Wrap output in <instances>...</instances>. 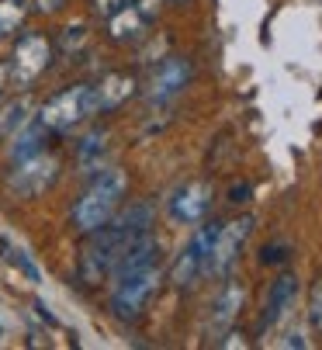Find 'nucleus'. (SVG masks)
Instances as JSON below:
<instances>
[{
  "mask_svg": "<svg viewBox=\"0 0 322 350\" xmlns=\"http://www.w3.org/2000/svg\"><path fill=\"white\" fill-rule=\"evenodd\" d=\"M129 191V177L118 167H104L94 174V180L87 184V191L80 194V202L73 205V226L80 232H94L100 226L111 222V215L118 212L122 198Z\"/></svg>",
  "mask_w": 322,
  "mask_h": 350,
  "instance_id": "f257e3e1",
  "label": "nucleus"
},
{
  "mask_svg": "<svg viewBox=\"0 0 322 350\" xmlns=\"http://www.w3.org/2000/svg\"><path fill=\"white\" fill-rule=\"evenodd\" d=\"M90 115H94L90 83H77V87H66L59 94H52L38 108V125H45V132H70Z\"/></svg>",
  "mask_w": 322,
  "mask_h": 350,
  "instance_id": "f03ea898",
  "label": "nucleus"
},
{
  "mask_svg": "<svg viewBox=\"0 0 322 350\" xmlns=\"http://www.w3.org/2000/svg\"><path fill=\"white\" fill-rule=\"evenodd\" d=\"M90 239H87V246H83V254H80V281L83 284H100L107 274H111V267H115V260H118V254H122V246H125V239L115 232V226L107 222V226H100V229H94V232H87Z\"/></svg>",
  "mask_w": 322,
  "mask_h": 350,
  "instance_id": "7ed1b4c3",
  "label": "nucleus"
},
{
  "mask_svg": "<svg viewBox=\"0 0 322 350\" xmlns=\"http://www.w3.org/2000/svg\"><path fill=\"white\" fill-rule=\"evenodd\" d=\"M115 295H111V312L118 319H139L146 302L152 298V291L159 288V267L149 264V267H139L132 274H122L115 278Z\"/></svg>",
  "mask_w": 322,
  "mask_h": 350,
  "instance_id": "20e7f679",
  "label": "nucleus"
},
{
  "mask_svg": "<svg viewBox=\"0 0 322 350\" xmlns=\"http://www.w3.org/2000/svg\"><path fill=\"white\" fill-rule=\"evenodd\" d=\"M56 177H59V160L42 149V153L14 163V170L8 174V191L14 198H38L56 184Z\"/></svg>",
  "mask_w": 322,
  "mask_h": 350,
  "instance_id": "39448f33",
  "label": "nucleus"
},
{
  "mask_svg": "<svg viewBox=\"0 0 322 350\" xmlns=\"http://www.w3.org/2000/svg\"><path fill=\"white\" fill-rule=\"evenodd\" d=\"M49 63H52V42H49L45 35H38V31L21 35L18 45H14L11 66H8L11 83H14V87H31V83L49 70Z\"/></svg>",
  "mask_w": 322,
  "mask_h": 350,
  "instance_id": "423d86ee",
  "label": "nucleus"
},
{
  "mask_svg": "<svg viewBox=\"0 0 322 350\" xmlns=\"http://www.w3.org/2000/svg\"><path fill=\"white\" fill-rule=\"evenodd\" d=\"M253 232V219L243 215V219H232V222H222L215 229V239H211V254H208V271L211 274H229V267L236 264L239 250L246 246Z\"/></svg>",
  "mask_w": 322,
  "mask_h": 350,
  "instance_id": "0eeeda50",
  "label": "nucleus"
},
{
  "mask_svg": "<svg viewBox=\"0 0 322 350\" xmlns=\"http://www.w3.org/2000/svg\"><path fill=\"white\" fill-rule=\"evenodd\" d=\"M156 14H159V0H135V4H125L107 18V38L118 42V45L139 42V38L149 35V25H152Z\"/></svg>",
  "mask_w": 322,
  "mask_h": 350,
  "instance_id": "6e6552de",
  "label": "nucleus"
},
{
  "mask_svg": "<svg viewBox=\"0 0 322 350\" xmlns=\"http://www.w3.org/2000/svg\"><path fill=\"white\" fill-rule=\"evenodd\" d=\"M191 77H194L191 59L170 56V59H163V63L152 70L149 87H146V97H149L152 105H167V101H174L177 94H184V87L191 83Z\"/></svg>",
  "mask_w": 322,
  "mask_h": 350,
  "instance_id": "1a4fd4ad",
  "label": "nucleus"
},
{
  "mask_svg": "<svg viewBox=\"0 0 322 350\" xmlns=\"http://www.w3.org/2000/svg\"><path fill=\"white\" fill-rule=\"evenodd\" d=\"M215 229L219 226H204L191 243H187V250L177 257V264H174V271H170V284L174 288H191L201 274H208V254H211V239H215Z\"/></svg>",
  "mask_w": 322,
  "mask_h": 350,
  "instance_id": "9d476101",
  "label": "nucleus"
},
{
  "mask_svg": "<svg viewBox=\"0 0 322 350\" xmlns=\"http://www.w3.org/2000/svg\"><path fill=\"white\" fill-rule=\"evenodd\" d=\"M170 219L174 222H184V226H194L208 215L211 208V187L204 180H187L180 184L174 194H170Z\"/></svg>",
  "mask_w": 322,
  "mask_h": 350,
  "instance_id": "9b49d317",
  "label": "nucleus"
},
{
  "mask_svg": "<svg viewBox=\"0 0 322 350\" xmlns=\"http://www.w3.org/2000/svg\"><path fill=\"white\" fill-rule=\"evenodd\" d=\"M139 83L132 73H104L97 83H90V101H94V115L115 111L122 108L129 97H135Z\"/></svg>",
  "mask_w": 322,
  "mask_h": 350,
  "instance_id": "f8f14e48",
  "label": "nucleus"
},
{
  "mask_svg": "<svg viewBox=\"0 0 322 350\" xmlns=\"http://www.w3.org/2000/svg\"><path fill=\"white\" fill-rule=\"evenodd\" d=\"M295 295H298V278L295 274H281L271 284V291H267V306H263V316H260V333L274 329L284 319V312L295 306Z\"/></svg>",
  "mask_w": 322,
  "mask_h": 350,
  "instance_id": "ddd939ff",
  "label": "nucleus"
},
{
  "mask_svg": "<svg viewBox=\"0 0 322 350\" xmlns=\"http://www.w3.org/2000/svg\"><path fill=\"white\" fill-rule=\"evenodd\" d=\"M239 309H243V284H239V281H229V284L219 291V298H215V306H211V316H208V336L219 340L222 333H229V326L236 323Z\"/></svg>",
  "mask_w": 322,
  "mask_h": 350,
  "instance_id": "4468645a",
  "label": "nucleus"
},
{
  "mask_svg": "<svg viewBox=\"0 0 322 350\" xmlns=\"http://www.w3.org/2000/svg\"><path fill=\"white\" fill-rule=\"evenodd\" d=\"M156 260H159V243H156L152 232H146V236L129 239V243L122 246V254H118V260H115V267H111V278L132 274V271L149 267V264H156Z\"/></svg>",
  "mask_w": 322,
  "mask_h": 350,
  "instance_id": "2eb2a0df",
  "label": "nucleus"
},
{
  "mask_svg": "<svg viewBox=\"0 0 322 350\" xmlns=\"http://www.w3.org/2000/svg\"><path fill=\"white\" fill-rule=\"evenodd\" d=\"M111 226H115V232L129 243V239H139V236H146L149 229H152V205H146V202H135V205H129L122 215H111Z\"/></svg>",
  "mask_w": 322,
  "mask_h": 350,
  "instance_id": "dca6fc26",
  "label": "nucleus"
},
{
  "mask_svg": "<svg viewBox=\"0 0 322 350\" xmlns=\"http://www.w3.org/2000/svg\"><path fill=\"white\" fill-rule=\"evenodd\" d=\"M35 115V101L28 94L14 97V101H8L4 108H0V139H11L14 132H21Z\"/></svg>",
  "mask_w": 322,
  "mask_h": 350,
  "instance_id": "f3484780",
  "label": "nucleus"
},
{
  "mask_svg": "<svg viewBox=\"0 0 322 350\" xmlns=\"http://www.w3.org/2000/svg\"><path fill=\"white\" fill-rule=\"evenodd\" d=\"M45 149V125H38V122H28L21 132H14L11 135V160L18 163V160H28V157H35V153H42Z\"/></svg>",
  "mask_w": 322,
  "mask_h": 350,
  "instance_id": "a211bd4d",
  "label": "nucleus"
},
{
  "mask_svg": "<svg viewBox=\"0 0 322 350\" xmlns=\"http://www.w3.org/2000/svg\"><path fill=\"white\" fill-rule=\"evenodd\" d=\"M28 18V0H0V42L21 31Z\"/></svg>",
  "mask_w": 322,
  "mask_h": 350,
  "instance_id": "6ab92c4d",
  "label": "nucleus"
},
{
  "mask_svg": "<svg viewBox=\"0 0 322 350\" xmlns=\"http://www.w3.org/2000/svg\"><path fill=\"white\" fill-rule=\"evenodd\" d=\"M0 250H4V254H0V257H4V260H11L31 284H38L42 281V274H38V267L28 260V254H25V250H18V246H11V243H4V239H0Z\"/></svg>",
  "mask_w": 322,
  "mask_h": 350,
  "instance_id": "aec40b11",
  "label": "nucleus"
},
{
  "mask_svg": "<svg viewBox=\"0 0 322 350\" xmlns=\"http://www.w3.org/2000/svg\"><path fill=\"white\" fill-rule=\"evenodd\" d=\"M104 139H107L104 132H90V135L80 142V163H83V167H90V170L100 167V157H104V149H107Z\"/></svg>",
  "mask_w": 322,
  "mask_h": 350,
  "instance_id": "412c9836",
  "label": "nucleus"
},
{
  "mask_svg": "<svg viewBox=\"0 0 322 350\" xmlns=\"http://www.w3.org/2000/svg\"><path fill=\"white\" fill-rule=\"evenodd\" d=\"M308 323L322 333V278L312 284V291H308Z\"/></svg>",
  "mask_w": 322,
  "mask_h": 350,
  "instance_id": "4be33fe9",
  "label": "nucleus"
},
{
  "mask_svg": "<svg viewBox=\"0 0 322 350\" xmlns=\"http://www.w3.org/2000/svg\"><path fill=\"white\" fill-rule=\"evenodd\" d=\"M125 4H129V0H90V11H94L97 18L107 21V18H111L118 8H125Z\"/></svg>",
  "mask_w": 322,
  "mask_h": 350,
  "instance_id": "5701e85b",
  "label": "nucleus"
},
{
  "mask_svg": "<svg viewBox=\"0 0 322 350\" xmlns=\"http://www.w3.org/2000/svg\"><path fill=\"white\" fill-rule=\"evenodd\" d=\"M288 257H291V250H288L284 243H278V246H263V254H260L263 264H284Z\"/></svg>",
  "mask_w": 322,
  "mask_h": 350,
  "instance_id": "b1692460",
  "label": "nucleus"
},
{
  "mask_svg": "<svg viewBox=\"0 0 322 350\" xmlns=\"http://www.w3.org/2000/svg\"><path fill=\"white\" fill-rule=\"evenodd\" d=\"M87 42V31H83V25H73V28H66V38H63V49L70 53V49H77V45H83Z\"/></svg>",
  "mask_w": 322,
  "mask_h": 350,
  "instance_id": "393cba45",
  "label": "nucleus"
},
{
  "mask_svg": "<svg viewBox=\"0 0 322 350\" xmlns=\"http://www.w3.org/2000/svg\"><path fill=\"white\" fill-rule=\"evenodd\" d=\"M63 4H66V0H31V8H35L38 14H56Z\"/></svg>",
  "mask_w": 322,
  "mask_h": 350,
  "instance_id": "a878e982",
  "label": "nucleus"
},
{
  "mask_svg": "<svg viewBox=\"0 0 322 350\" xmlns=\"http://www.w3.org/2000/svg\"><path fill=\"white\" fill-rule=\"evenodd\" d=\"M246 194H250V184H232L229 187V202L239 205V202H246Z\"/></svg>",
  "mask_w": 322,
  "mask_h": 350,
  "instance_id": "bb28decb",
  "label": "nucleus"
},
{
  "mask_svg": "<svg viewBox=\"0 0 322 350\" xmlns=\"http://www.w3.org/2000/svg\"><path fill=\"white\" fill-rule=\"evenodd\" d=\"M35 312H38V316H42V319L49 323V326H56V316H52V312L45 309V302H35Z\"/></svg>",
  "mask_w": 322,
  "mask_h": 350,
  "instance_id": "cd10ccee",
  "label": "nucleus"
},
{
  "mask_svg": "<svg viewBox=\"0 0 322 350\" xmlns=\"http://www.w3.org/2000/svg\"><path fill=\"white\" fill-rule=\"evenodd\" d=\"M11 83V73H8V63H0V94H4V87Z\"/></svg>",
  "mask_w": 322,
  "mask_h": 350,
  "instance_id": "c85d7f7f",
  "label": "nucleus"
},
{
  "mask_svg": "<svg viewBox=\"0 0 322 350\" xmlns=\"http://www.w3.org/2000/svg\"><path fill=\"white\" fill-rule=\"evenodd\" d=\"M284 347H308V343L301 340V333H291V336L284 340Z\"/></svg>",
  "mask_w": 322,
  "mask_h": 350,
  "instance_id": "c756f323",
  "label": "nucleus"
},
{
  "mask_svg": "<svg viewBox=\"0 0 322 350\" xmlns=\"http://www.w3.org/2000/svg\"><path fill=\"white\" fill-rule=\"evenodd\" d=\"M174 4H184V0H174Z\"/></svg>",
  "mask_w": 322,
  "mask_h": 350,
  "instance_id": "7c9ffc66",
  "label": "nucleus"
}]
</instances>
